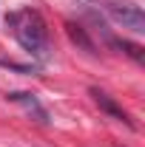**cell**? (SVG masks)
Wrapping results in <instances>:
<instances>
[{
	"mask_svg": "<svg viewBox=\"0 0 145 147\" xmlns=\"http://www.w3.org/2000/svg\"><path fill=\"white\" fill-rule=\"evenodd\" d=\"M6 26L12 28V34L20 45L37 59H46L49 57V28H46V20L40 17L31 9H20L12 11Z\"/></svg>",
	"mask_w": 145,
	"mask_h": 147,
	"instance_id": "6da1fadb",
	"label": "cell"
},
{
	"mask_svg": "<svg viewBox=\"0 0 145 147\" xmlns=\"http://www.w3.org/2000/svg\"><path fill=\"white\" fill-rule=\"evenodd\" d=\"M114 45L117 48H122L131 59H137V62H145V54H142V48L140 45H134V42H128V40H114Z\"/></svg>",
	"mask_w": 145,
	"mask_h": 147,
	"instance_id": "8992f818",
	"label": "cell"
},
{
	"mask_svg": "<svg viewBox=\"0 0 145 147\" xmlns=\"http://www.w3.org/2000/svg\"><path fill=\"white\" fill-rule=\"evenodd\" d=\"M66 31H68V37H71V42H74V45H80L85 54H97V45L91 42V37L85 34V28H83V26L68 23V26H66Z\"/></svg>",
	"mask_w": 145,
	"mask_h": 147,
	"instance_id": "5b68a950",
	"label": "cell"
},
{
	"mask_svg": "<svg viewBox=\"0 0 145 147\" xmlns=\"http://www.w3.org/2000/svg\"><path fill=\"white\" fill-rule=\"evenodd\" d=\"M105 11H108L120 26H125L131 31H137V34L145 31V14H142L140 6H134V3H108Z\"/></svg>",
	"mask_w": 145,
	"mask_h": 147,
	"instance_id": "7a4b0ae2",
	"label": "cell"
},
{
	"mask_svg": "<svg viewBox=\"0 0 145 147\" xmlns=\"http://www.w3.org/2000/svg\"><path fill=\"white\" fill-rule=\"evenodd\" d=\"M91 96H94L97 108L103 110L105 116H111V119H117V122H122V125H128V127H134V122L128 119V113H125L122 108H120V105H117V102H114V99H111V96H108L105 91H100V88H91Z\"/></svg>",
	"mask_w": 145,
	"mask_h": 147,
	"instance_id": "277c9868",
	"label": "cell"
},
{
	"mask_svg": "<svg viewBox=\"0 0 145 147\" xmlns=\"http://www.w3.org/2000/svg\"><path fill=\"white\" fill-rule=\"evenodd\" d=\"M6 99H9V102H17V105H23V108H26V113H29V116H34L40 125H49V113H46V108L37 102V96H34V93L12 91V93H6Z\"/></svg>",
	"mask_w": 145,
	"mask_h": 147,
	"instance_id": "3957f363",
	"label": "cell"
},
{
	"mask_svg": "<svg viewBox=\"0 0 145 147\" xmlns=\"http://www.w3.org/2000/svg\"><path fill=\"white\" fill-rule=\"evenodd\" d=\"M0 68H12L20 74H34V65H17V62H9V59H0Z\"/></svg>",
	"mask_w": 145,
	"mask_h": 147,
	"instance_id": "52a82bcc",
	"label": "cell"
}]
</instances>
